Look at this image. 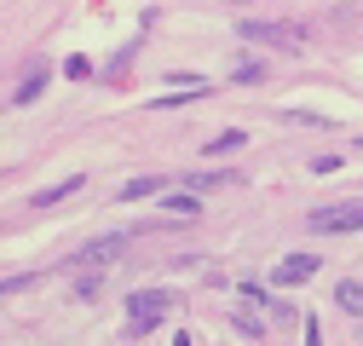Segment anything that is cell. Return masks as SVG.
I'll return each mask as SVG.
<instances>
[{"instance_id":"6da1fadb","label":"cell","mask_w":363,"mask_h":346,"mask_svg":"<svg viewBox=\"0 0 363 346\" xmlns=\"http://www.w3.org/2000/svg\"><path fill=\"white\" fill-rule=\"evenodd\" d=\"M306 225L317 237H346V231H363V196H346V202H329V208H311Z\"/></svg>"},{"instance_id":"7a4b0ae2","label":"cell","mask_w":363,"mask_h":346,"mask_svg":"<svg viewBox=\"0 0 363 346\" xmlns=\"http://www.w3.org/2000/svg\"><path fill=\"white\" fill-rule=\"evenodd\" d=\"M167 306H173V294H167V289H139V294H127V329H133V335L162 329Z\"/></svg>"},{"instance_id":"3957f363","label":"cell","mask_w":363,"mask_h":346,"mask_svg":"<svg viewBox=\"0 0 363 346\" xmlns=\"http://www.w3.org/2000/svg\"><path fill=\"white\" fill-rule=\"evenodd\" d=\"M237 35H242V40H259V47H277V52H294V47H300L294 29H283V23H259V18H242Z\"/></svg>"},{"instance_id":"277c9868","label":"cell","mask_w":363,"mask_h":346,"mask_svg":"<svg viewBox=\"0 0 363 346\" xmlns=\"http://www.w3.org/2000/svg\"><path fill=\"white\" fill-rule=\"evenodd\" d=\"M121 248H127V231H110V237H99V242H86L69 266H75V272H86V266H104V272H110V260H116Z\"/></svg>"},{"instance_id":"5b68a950","label":"cell","mask_w":363,"mask_h":346,"mask_svg":"<svg viewBox=\"0 0 363 346\" xmlns=\"http://www.w3.org/2000/svg\"><path fill=\"white\" fill-rule=\"evenodd\" d=\"M311 277H317V254H289V260H277V272H271L277 289H300Z\"/></svg>"},{"instance_id":"8992f818","label":"cell","mask_w":363,"mask_h":346,"mask_svg":"<svg viewBox=\"0 0 363 346\" xmlns=\"http://www.w3.org/2000/svg\"><path fill=\"white\" fill-rule=\"evenodd\" d=\"M162 191H167L162 173H139V179H127L116 196H121V202H145V196H162Z\"/></svg>"},{"instance_id":"52a82bcc","label":"cell","mask_w":363,"mask_h":346,"mask_svg":"<svg viewBox=\"0 0 363 346\" xmlns=\"http://www.w3.org/2000/svg\"><path fill=\"white\" fill-rule=\"evenodd\" d=\"M47 81H52V69H47V64H35V69H29L23 81H18V93H12V104H35L40 93H47Z\"/></svg>"},{"instance_id":"ba28073f","label":"cell","mask_w":363,"mask_h":346,"mask_svg":"<svg viewBox=\"0 0 363 346\" xmlns=\"http://www.w3.org/2000/svg\"><path fill=\"white\" fill-rule=\"evenodd\" d=\"M81 191V173H69V179H58V185H47V191H35L29 196V208H58L64 196H75Z\"/></svg>"},{"instance_id":"9c48e42d","label":"cell","mask_w":363,"mask_h":346,"mask_svg":"<svg viewBox=\"0 0 363 346\" xmlns=\"http://www.w3.org/2000/svg\"><path fill=\"white\" fill-rule=\"evenodd\" d=\"M335 306L352 312V318H363V283H357V277H340V283H335Z\"/></svg>"},{"instance_id":"30bf717a","label":"cell","mask_w":363,"mask_h":346,"mask_svg":"<svg viewBox=\"0 0 363 346\" xmlns=\"http://www.w3.org/2000/svg\"><path fill=\"white\" fill-rule=\"evenodd\" d=\"M104 294V266H86V277L75 283V300H99Z\"/></svg>"},{"instance_id":"8fae6325","label":"cell","mask_w":363,"mask_h":346,"mask_svg":"<svg viewBox=\"0 0 363 346\" xmlns=\"http://www.w3.org/2000/svg\"><path fill=\"white\" fill-rule=\"evenodd\" d=\"M237 145H242V127H225V133H213L202 150H208V156H225V150H237Z\"/></svg>"},{"instance_id":"7c38bea8","label":"cell","mask_w":363,"mask_h":346,"mask_svg":"<svg viewBox=\"0 0 363 346\" xmlns=\"http://www.w3.org/2000/svg\"><path fill=\"white\" fill-rule=\"evenodd\" d=\"M265 81V64L259 58H237V86H259Z\"/></svg>"},{"instance_id":"4fadbf2b","label":"cell","mask_w":363,"mask_h":346,"mask_svg":"<svg viewBox=\"0 0 363 346\" xmlns=\"http://www.w3.org/2000/svg\"><path fill=\"white\" fill-rule=\"evenodd\" d=\"M167 213H173V220H191V213H196V196H167Z\"/></svg>"},{"instance_id":"5bb4252c","label":"cell","mask_w":363,"mask_h":346,"mask_svg":"<svg viewBox=\"0 0 363 346\" xmlns=\"http://www.w3.org/2000/svg\"><path fill=\"white\" fill-rule=\"evenodd\" d=\"M64 75H69V81H93V64H86V58H69Z\"/></svg>"},{"instance_id":"9a60e30c","label":"cell","mask_w":363,"mask_h":346,"mask_svg":"<svg viewBox=\"0 0 363 346\" xmlns=\"http://www.w3.org/2000/svg\"><path fill=\"white\" fill-rule=\"evenodd\" d=\"M237 329H242V335H265V323H259L254 312H237Z\"/></svg>"},{"instance_id":"2e32d148","label":"cell","mask_w":363,"mask_h":346,"mask_svg":"<svg viewBox=\"0 0 363 346\" xmlns=\"http://www.w3.org/2000/svg\"><path fill=\"white\" fill-rule=\"evenodd\" d=\"M340 167H346L340 156H317V162H311V173H340Z\"/></svg>"},{"instance_id":"e0dca14e","label":"cell","mask_w":363,"mask_h":346,"mask_svg":"<svg viewBox=\"0 0 363 346\" xmlns=\"http://www.w3.org/2000/svg\"><path fill=\"white\" fill-rule=\"evenodd\" d=\"M306 346H323V329L317 323H306Z\"/></svg>"}]
</instances>
